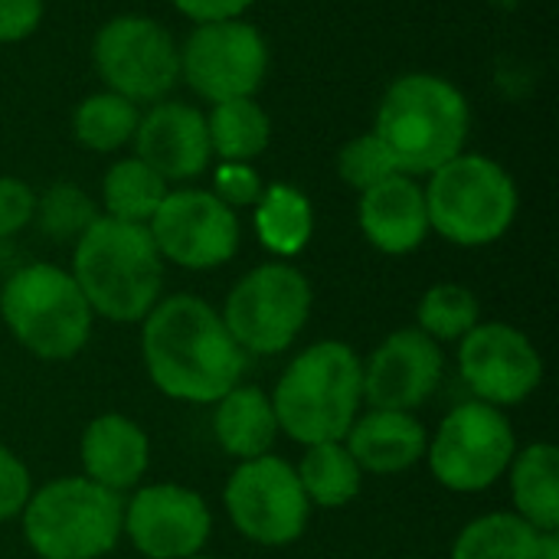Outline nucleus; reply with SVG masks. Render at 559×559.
Returning <instances> with one entry per match:
<instances>
[{
	"mask_svg": "<svg viewBox=\"0 0 559 559\" xmlns=\"http://www.w3.org/2000/svg\"><path fill=\"white\" fill-rule=\"evenodd\" d=\"M141 357L151 383L180 403H216L246 370V350L233 341L223 314L197 295H170L151 308L141 328Z\"/></svg>",
	"mask_w": 559,
	"mask_h": 559,
	"instance_id": "obj_1",
	"label": "nucleus"
},
{
	"mask_svg": "<svg viewBox=\"0 0 559 559\" xmlns=\"http://www.w3.org/2000/svg\"><path fill=\"white\" fill-rule=\"evenodd\" d=\"M72 278L92 314L134 324L151 314L164 288V259L147 226L98 216L79 239Z\"/></svg>",
	"mask_w": 559,
	"mask_h": 559,
	"instance_id": "obj_2",
	"label": "nucleus"
},
{
	"mask_svg": "<svg viewBox=\"0 0 559 559\" xmlns=\"http://www.w3.org/2000/svg\"><path fill=\"white\" fill-rule=\"evenodd\" d=\"M364 403V364L341 341L301 350L282 373L272 409L278 432L301 445L344 442Z\"/></svg>",
	"mask_w": 559,
	"mask_h": 559,
	"instance_id": "obj_3",
	"label": "nucleus"
},
{
	"mask_svg": "<svg viewBox=\"0 0 559 559\" xmlns=\"http://www.w3.org/2000/svg\"><path fill=\"white\" fill-rule=\"evenodd\" d=\"M373 134L383 141L400 174H432L465 147L468 102L439 75H403L386 88Z\"/></svg>",
	"mask_w": 559,
	"mask_h": 559,
	"instance_id": "obj_4",
	"label": "nucleus"
},
{
	"mask_svg": "<svg viewBox=\"0 0 559 559\" xmlns=\"http://www.w3.org/2000/svg\"><path fill=\"white\" fill-rule=\"evenodd\" d=\"M23 537L39 559H98L121 537L124 504L115 491L82 478L36 488L23 508Z\"/></svg>",
	"mask_w": 559,
	"mask_h": 559,
	"instance_id": "obj_5",
	"label": "nucleus"
},
{
	"mask_svg": "<svg viewBox=\"0 0 559 559\" xmlns=\"http://www.w3.org/2000/svg\"><path fill=\"white\" fill-rule=\"evenodd\" d=\"M7 331L39 360L75 357L92 334V308L72 272L36 262L13 272L0 292Z\"/></svg>",
	"mask_w": 559,
	"mask_h": 559,
	"instance_id": "obj_6",
	"label": "nucleus"
},
{
	"mask_svg": "<svg viewBox=\"0 0 559 559\" xmlns=\"http://www.w3.org/2000/svg\"><path fill=\"white\" fill-rule=\"evenodd\" d=\"M429 229L455 246H488L501 239L518 216V187L511 174L481 154H459L429 174Z\"/></svg>",
	"mask_w": 559,
	"mask_h": 559,
	"instance_id": "obj_7",
	"label": "nucleus"
},
{
	"mask_svg": "<svg viewBox=\"0 0 559 559\" xmlns=\"http://www.w3.org/2000/svg\"><path fill=\"white\" fill-rule=\"evenodd\" d=\"M514 452L518 442L508 416L478 400L455 406L426 449L436 481L459 495H478L498 485L508 475Z\"/></svg>",
	"mask_w": 559,
	"mask_h": 559,
	"instance_id": "obj_8",
	"label": "nucleus"
},
{
	"mask_svg": "<svg viewBox=\"0 0 559 559\" xmlns=\"http://www.w3.org/2000/svg\"><path fill=\"white\" fill-rule=\"evenodd\" d=\"M311 314V285L308 278L285 265L269 262L252 269L226 298L223 324L233 341L259 357L282 354L295 344Z\"/></svg>",
	"mask_w": 559,
	"mask_h": 559,
	"instance_id": "obj_9",
	"label": "nucleus"
},
{
	"mask_svg": "<svg viewBox=\"0 0 559 559\" xmlns=\"http://www.w3.org/2000/svg\"><path fill=\"white\" fill-rule=\"evenodd\" d=\"M223 501L233 527L246 540L262 547L295 544L311 518V504L305 498L298 472L278 455L239 462Z\"/></svg>",
	"mask_w": 559,
	"mask_h": 559,
	"instance_id": "obj_10",
	"label": "nucleus"
},
{
	"mask_svg": "<svg viewBox=\"0 0 559 559\" xmlns=\"http://www.w3.org/2000/svg\"><path fill=\"white\" fill-rule=\"evenodd\" d=\"M95 66L108 92L128 102H157L180 75V52L157 20L115 16L95 36Z\"/></svg>",
	"mask_w": 559,
	"mask_h": 559,
	"instance_id": "obj_11",
	"label": "nucleus"
},
{
	"mask_svg": "<svg viewBox=\"0 0 559 559\" xmlns=\"http://www.w3.org/2000/svg\"><path fill=\"white\" fill-rule=\"evenodd\" d=\"M269 69L262 33L242 20L200 23L180 49V75L187 85L210 98H252Z\"/></svg>",
	"mask_w": 559,
	"mask_h": 559,
	"instance_id": "obj_12",
	"label": "nucleus"
},
{
	"mask_svg": "<svg viewBox=\"0 0 559 559\" xmlns=\"http://www.w3.org/2000/svg\"><path fill=\"white\" fill-rule=\"evenodd\" d=\"M160 259L180 269H216L239 249V219L216 193L174 190L147 223Z\"/></svg>",
	"mask_w": 559,
	"mask_h": 559,
	"instance_id": "obj_13",
	"label": "nucleus"
},
{
	"mask_svg": "<svg viewBox=\"0 0 559 559\" xmlns=\"http://www.w3.org/2000/svg\"><path fill=\"white\" fill-rule=\"evenodd\" d=\"M459 370L478 403L518 406L544 380V360L534 341L501 321L475 324L459 347Z\"/></svg>",
	"mask_w": 559,
	"mask_h": 559,
	"instance_id": "obj_14",
	"label": "nucleus"
},
{
	"mask_svg": "<svg viewBox=\"0 0 559 559\" xmlns=\"http://www.w3.org/2000/svg\"><path fill=\"white\" fill-rule=\"evenodd\" d=\"M206 501L183 485H147L124 504L121 534L147 559H190L210 540Z\"/></svg>",
	"mask_w": 559,
	"mask_h": 559,
	"instance_id": "obj_15",
	"label": "nucleus"
},
{
	"mask_svg": "<svg viewBox=\"0 0 559 559\" xmlns=\"http://www.w3.org/2000/svg\"><path fill=\"white\" fill-rule=\"evenodd\" d=\"M445 357L419 328L393 331L364 364V400L373 409L413 413L439 386Z\"/></svg>",
	"mask_w": 559,
	"mask_h": 559,
	"instance_id": "obj_16",
	"label": "nucleus"
},
{
	"mask_svg": "<svg viewBox=\"0 0 559 559\" xmlns=\"http://www.w3.org/2000/svg\"><path fill=\"white\" fill-rule=\"evenodd\" d=\"M134 154L164 180L197 177L213 154L206 118L183 102L154 105L134 128Z\"/></svg>",
	"mask_w": 559,
	"mask_h": 559,
	"instance_id": "obj_17",
	"label": "nucleus"
},
{
	"mask_svg": "<svg viewBox=\"0 0 559 559\" xmlns=\"http://www.w3.org/2000/svg\"><path fill=\"white\" fill-rule=\"evenodd\" d=\"M360 229L386 255H406L423 246L429 236V210L423 187L406 177L393 174L360 197Z\"/></svg>",
	"mask_w": 559,
	"mask_h": 559,
	"instance_id": "obj_18",
	"label": "nucleus"
},
{
	"mask_svg": "<svg viewBox=\"0 0 559 559\" xmlns=\"http://www.w3.org/2000/svg\"><path fill=\"white\" fill-rule=\"evenodd\" d=\"M79 455L88 481L121 495L144 478L151 462V442L134 419L105 413L85 426Z\"/></svg>",
	"mask_w": 559,
	"mask_h": 559,
	"instance_id": "obj_19",
	"label": "nucleus"
},
{
	"mask_svg": "<svg viewBox=\"0 0 559 559\" xmlns=\"http://www.w3.org/2000/svg\"><path fill=\"white\" fill-rule=\"evenodd\" d=\"M344 445L360 465V472L400 475L426 455L429 436L413 413L373 409L364 419H354L344 436Z\"/></svg>",
	"mask_w": 559,
	"mask_h": 559,
	"instance_id": "obj_20",
	"label": "nucleus"
},
{
	"mask_svg": "<svg viewBox=\"0 0 559 559\" xmlns=\"http://www.w3.org/2000/svg\"><path fill=\"white\" fill-rule=\"evenodd\" d=\"M213 432H216V442L239 462L269 455L278 439L272 396H265L259 386L236 383L226 396L216 400Z\"/></svg>",
	"mask_w": 559,
	"mask_h": 559,
	"instance_id": "obj_21",
	"label": "nucleus"
},
{
	"mask_svg": "<svg viewBox=\"0 0 559 559\" xmlns=\"http://www.w3.org/2000/svg\"><path fill=\"white\" fill-rule=\"evenodd\" d=\"M511 495L518 518L534 531H559V452L550 442H534L514 452Z\"/></svg>",
	"mask_w": 559,
	"mask_h": 559,
	"instance_id": "obj_22",
	"label": "nucleus"
},
{
	"mask_svg": "<svg viewBox=\"0 0 559 559\" xmlns=\"http://www.w3.org/2000/svg\"><path fill=\"white\" fill-rule=\"evenodd\" d=\"M210 151L229 164H249L259 157L272 141V121L262 105L252 98H229L216 102L213 115L206 118Z\"/></svg>",
	"mask_w": 559,
	"mask_h": 559,
	"instance_id": "obj_23",
	"label": "nucleus"
},
{
	"mask_svg": "<svg viewBox=\"0 0 559 559\" xmlns=\"http://www.w3.org/2000/svg\"><path fill=\"white\" fill-rule=\"evenodd\" d=\"M314 229L311 203L301 190L288 183H272L255 203V233L262 246L275 255H298Z\"/></svg>",
	"mask_w": 559,
	"mask_h": 559,
	"instance_id": "obj_24",
	"label": "nucleus"
},
{
	"mask_svg": "<svg viewBox=\"0 0 559 559\" xmlns=\"http://www.w3.org/2000/svg\"><path fill=\"white\" fill-rule=\"evenodd\" d=\"M295 472H298L308 504H318V508L350 504L360 495V481H364V472L344 442L308 445V452Z\"/></svg>",
	"mask_w": 559,
	"mask_h": 559,
	"instance_id": "obj_25",
	"label": "nucleus"
},
{
	"mask_svg": "<svg viewBox=\"0 0 559 559\" xmlns=\"http://www.w3.org/2000/svg\"><path fill=\"white\" fill-rule=\"evenodd\" d=\"M540 531H534L518 514H485L475 518L452 547V559H537Z\"/></svg>",
	"mask_w": 559,
	"mask_h": 559,
	"instance_id": "obj_26",
	"label": "nucleus"
},
{
	"mask_svg": "<svg viewBox=\"0 0 559 559\" xmlns=\"http://www.w3.org/2000/svg\"><path fill=\"white\" fill-rule=\"evenodd\" d=\"M102 193H105V210L111 219L147 226L167 197V180L154 174L144 160L124 157L115 167H108Z\"/></svg>",
	"mask_w": 559,
	"mask_h": 559,
	"instance_id": "obj_27",
	"label": "nucleus"
},
{
	"mask_svg": "<svg viewBox=\"0 0 559 559\" xmlns=\"http://www.w3.org/2000/svg\"><path fill=\"white\" fill-rule=\"evenodd\" d=\"M141 115L138 105L115 95V92H102L85 98L75 108V138L79 144L92 147V151H115L124 141L134 138Z\"/></svg>",
	"mask_w": 559,
	"mask_h": 559,
	"instance_id": "obj_28",
	"label": "nucleus"
},
{
	"mask_svg": "<svg viewBox=\"0 0 559 559\" xmlns=\"http://www.w3.org/2000/svg\"><path fill=\"white\" fill-rule=\"evenodd\" d=\"M419 331L439 341H462L475 324H481V305L465 285H436L423 295L416 308Z\"/></svg>",
	"mask_w": 559,
	"mask_h": 559,
	"instance_id": "obj_29",
	"label": "nucleus"
},
{
	"mask_svg": "<svg viewBox=\"0 0 559 559\" xmlns=\"http://www.w3.org/2000/svg\"><path fill=\"white\" fill-rule=\"evenodd\" d=\"M36 213H39L43 233L49 239H56V242L79 239L98 219L95 203L75 183H56V187H49L43 193V200L36 203Z\"/></svg>",
	"mask_w": 559,
	"mask_h": 559,
	"instance_id": "obj_30",
	"label": "nucleus"
},
{
	"mask_svg": "<svg viewBox=\"0 0 559 559\" xmlns=\"http://www.w3.org/2000/svg\"><path fill=\"white\" fill-rule=\"evenodd\" d=\"M337 174H341L344 183H350L354 190L364 193L373 183H380V180H386V177H393L400 170H396L390 151L383 147V141L370 131V134H360V138H354L350 144L341 147V154H337Z\"/></svg>",
	"mask_w": 559,
	"mask_h": 559,
	"instance_id": "obj_31",
	"label": "nucleus"
},
{
	"mask_svg": "<svg viewBox=\"0 0 559 559\" xmlns=\"http://www.w3.org/2000/svg\"><path fill=\"white\" fill-rule=\"evenodd\" d=\"M29 495H33V481L26 465L20 462L16 452L0 445V524L20 518Z\"/></svg>",
	"mask_w": 559,
	"mask_h": 559,
	"instance_id": "obj_32",
	"label": "nucleus"
},
{
	"mask_svg": "<svg viewBox=\"0 0 559 559\" xmlns=\"http://www.w3.org/2000/svg\"><path fill=\"white\" fill-rule=\"evenodd\" d=\"M213 187H216V197L229 210H236V206H255L259 197H262V190H265L262 187V177L249 164H229V160H223L216 167Z\"/></svg>",
	"mask_w": 559,
	"mask_h": 559,
	"instance_id": "obj_33",
	"label": "nucleus"
},
{
	"mask_svg": "<svg viewBox=\"0 0 559 559\" xmlns=\"http://www.w3.org/2000/svg\"><path fill=\"white\" fill-rule=\"evenodd\" d=\"M36 216L33 190L16 177H0V239L20 233Z\"/></svg>",
	"mask_w": 559,
	"mask_h": 559,
	"instance_id": "obj_34",
	"label": "nucleus"
},
{
	"mask_svg": "<svg viewBox=\"0 0 559 559\" xmlns=\"http://www.w3.org/2000/svg\"><path fill=\"white\" fill-rule=\"evenodd\" d=\"M43 0H0V43L29 36L39 26Z\"/></svg>",
	"mask_w": 559,
	"mask_h": 559,
	"instance_id": "obj_35",
	"label": "nucleus"
},
{
	"mask_svg": "<svg viewBox=\"0 0 559 559\" xmlns=\"http://www.w3.org/2000/svg\"><path fill=\"white\" fill-rule=\"evenodd\" d=\"M255 0H174V7L197 20V23H219V20H239L242 10H249Z\"/></svg>",
	"mask_w": 559,
	"mask_h": 559,
	"instance_id": "obj_36",
	"label": "nucleus"
},
{
	"mask_svg": "<svg viewBox=\"0 0 559 559\" xmlns=\"http://www.w3.org/2000/svg\"><path fill=\"white\" fill-rule=\"evenodd\" d=\"M537 559H559V534L557 531H540Z\"/></svg>",
	"mask_w": 559,
	"mask_h": 559,
	"instance_id": "obj_37",
	"label": "nucleus"
},
{
	"mask_svg": "<svg viewBox=\"0 0 559 559\" xmlns=\"http://www.w3.org/2000/svg\"><path fill=\"white\" fill-rule=\"evenodd\" d=\"M190 559H213V557H200V554H197V557H190Z\"/></svg>",
	"mask_w": 559,
	"mask_h": 559,
	"instance_id": "obj_38",
	"label": "nucleus"
}]
</instances>
